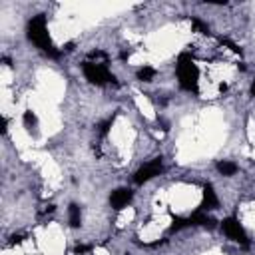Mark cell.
Listing matches in <instances>:
<instances>
[{
  "mask_svg": "<svg viewBox=\"0 0 255 255\" xmlns=\"http://www.w3.org/2000/svg\"><path fill=\"white\" fill-rule=\"evenodd\" d=\"M189 223H191V225H207V227H211L215 221H213L207 213H203V211H195L193 215H189Z\"/></svg>",
  "mask_w": 255,
  "mask_h": 255,
  "instance_id": "ba28073f",
  "label": "cell"
},
{
  "mask_svg": "<svg viewBox=\"0 0 255 255\" xmlns=\"http://www.w3.org/2000/svg\"><path fill=\"white\" fill-rule=\"evenodd\" d=\"M251 92H253V96H255V82H253V86H251Z\"/></svg>",
  "mask_w": 255,
  "mask_h": 255,
  "instance_id": "2e32d148",
  "label": "cell"
},
{
  "mask_svg": "<svg viewBox=\"0 0 255 255\" xmlns=\"http://www.w3.org/2000/svg\"><path fill=\"white\" fill-rule=\"evenodd\" d=\"M129 201H131V191L126 189V187H120V189L112 191V195H110V203H112L114 209H122V207H126Z\"/></svg>",
  "mask_w": 255,
  "mask_h": 255,
  "instance_id": "8992f818",
  "label": "cell"
},
{
  "mask_svg": "<svg viewBox=\"0 0 255 255\" xmlns=\"http://www.w3.org/2000/svg\"><path fill=\"white\" fill-rule=\"evenodd\" d=\"M217 203H219V199H217V195L213 191V185L205 183L203 185V203H201V207L203 209H215Z\"/></svg>",
  "mask_w": 255,
  "mask_h": 255,
  "instance_id": "52a82bcc",
  "label": "cell"
},
{
  "mask_svg": "<svg viewBox=\"0 0 255 255\" xmlns=\"http://www.w3.org/2000/svg\"><path fill=\"white\" fill-rule=\"evenodd\" d=\"M219 42H221V44H225V46H229V48H231V50H233V52H235V54H241V48H239V46H237V44H233V42H231V40H227V38H221V40H219Z\"/></svg>",
  "mask_w": 255,
  "mask_h": 255,
  "instance_id": "5bb4252c",
  "label": "cell"
},
{
  "mask_svg": "<svg viewBox=\"0 0 255 255\" xmlns=\"http://www.w3.org/2000/svg\"><path fill=\"white\" fill-rule=\"evenodd\" d=\"M112 122H114V118H110V120H106V122H104V124L100 126V133H106V131H108V128L112 126Z\"/></svg>",
  "mask_w": 255,
  "mask_h": 255,
  "instance_id": "9a60e30c",
  "label": "cell"
},
{
  "mask_svg": "<svg viewBox=\"0 0 255 255\" xmlns=\"http://www.w3.org/2000/svg\"><path fill=\"white\" fill-rule=\"evenodd\" d=\"M137 78H139L141 82H151V80L155 78V70L149 68V66H143V68L137 70Z\"/></svg>",
  "mask_w": 255,
  "mask_h": 255,
  "instance_id": "8fae6325",
  "label": "cell"
},
{
  "mask_svg": "<svg viewBox=\"0 0 255 255\" xmlns=\"http://www.w3.org/2000/svg\"><path fill=\"white\" fill-rule=\"evenodd\" d=\"M36 124H38L36 116H34L32 112H26V114H24V126H26V128H28L30 131H32V129L36 128Z\"/></svg>",
  "mask_w": 255,
  "mask_h": 255,
  "instance_id": "7c38bea8",
  "label": "cell"
},
{
  "mask_svg": "<svg viewBox=\"0 0 255 255\" xmlns=\"http://www.w3.org/2000/svg\"><path fill=\"white\" fill-rule=\"evenodd\" d=\"M82 70H84V76L90 84H96V86H104L108 82L114 80V76L108 72V68L104 64H98V62H84L82 64Z\"/></svg>",
  "mask_w": 255,
  "mask_h": 255,
  "instance_id": "3957f363",
  "label": "cell"
},
{
  "mask_svg": "<svg viewBox=\"0 0 255 255\" xmlns=\"http://www.w3.org/2000/svg\"><path fill=\"white\" fill-rule=\"evenodd\" d=\"M161 169H163L161 159H159V157H157V159H151V161H147L145 165H141V167L135 171L133 181H135V183H145V181L153 179L155 175H159V173H161Z\"/></svg>",
  "mask_w": 255,
  "mask_h": 255,
  "instance_id": "5b68a950",
  "label": "cell"
},
{
  "mask_svg": "<svg viewBox=\"0 0 255 255\" xmlns=\"http://www.w3.org/2000/svg\"><path fill=\"white\" fill-rule=\"evenodd\" d=\"M191 24H193V28H195L199 34H209V26H207V24H203L201 20L193 18V20H191Z\"/></svg>",
  "mask_w": 255,
  "mask_h": 255,
  "instance_id": "4fadbf2b",
  "label": "cell"
},
{
  "mask_svg": "<svg viewBox=\"0 0 255 255\" xmlns=\"http://www.w3.org/2000/svg\"><path fill=\"white\" fill-rule=\"evenodd\" d=\"M68 213H70V225H72V227H78V225L82 223L80 207H78L76 203H72V205H70V209H68Z\"/></svg>",
  "mask_w": 255,
  "mask_h": 255,
  "instance_id": "9c48e42d",
  "label": "cell"
},
{
  "mask_svg": "<svg viewBox=\"0 0 255 255\" xmlns=\"http://www.w3.org/2000/svg\"><path fill=\"white\" fill-rule=\"evenodd\" d=\"M217 169L223 175H235L237 173V163H233V161H219L217 163Z\"/></svg>",
  "mask_w": 255,
  "mask_h": 255,
  "instance_id": "30bf717a",
  "label": "cell"
},
{
  "mask_svg": "<svg viewBox=\"0 0 255 255\" xmlns=\"http://www.w3.org/2000/svg\"><path fill=\"white\" fill-rule=\"evenodd\" d=\"M175 72H177V80H179V86L187 92H197V82H199V70L195 66V62L191 60L189 54H181L177 58V66H175Z\"/></svg>",
  "mask_w": 255,
  "mask_h": 255,
  "instance_id": "7a4b0ae2",
  "label": "cell"
},
{
  "mask_svg": "<svg viewBox=\"0 0 255 255\" xmlns=\"http://www.w3.org/2000/svg\"><path fill=\"white\" fill-rule=\"evenodd\" d=\"M223 231H225V235L231 239V241H235V243H241V245H249V239H247V233H245V229L241 227V223L235 219V217H227V219H223Z\"/></svg>",
  "mask_w": 255,
  "mask_h": 255,
  "instance_id": "277c9868",
  "label": "cell"
},
{
  "mask_svg": "<svg viewBox=\"0 0 255 255\" xmlns=\"http://www.w3.org/2000/svg\"><path fill=\"white\" fill-rule=\"evenodd\" d=\"M28 38L30 42H34L42 52L50 54V56H58V52L52 46L50 34H48V26H46V16L38 14L28 22Z\"/></svg>",
  "mask_w": 255,
  "mask_h": 255,
  "instance_id": "6da1fadb",
  "label": "cell"
}]
</instances>
